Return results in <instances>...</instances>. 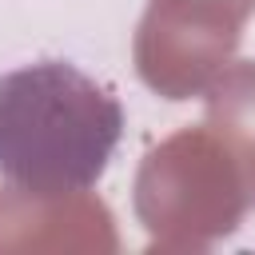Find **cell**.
I'll return each instance as SVG.
<instances>
[{"label": "cell", "instance_id": "obj_1", "mask_svg": "<svg viewBox=\"0 0 255 255\" xmlns=\"http://www.w3.org/2000/svg\"><path fill=\"white\" fill-rule=\"evenodd\" d=\"M124 112L80 68L44 60L0 80V175L32 195L84 191L108 167Z\"/></svg>", "mask_w": 255, "mask_h": 255}]
</instances>
